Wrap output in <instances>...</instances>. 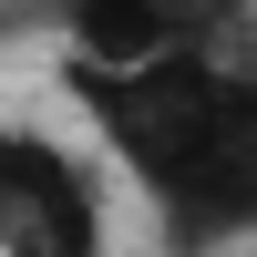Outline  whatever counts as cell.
<instances>
[{
    "mask_svg": "<svg viewBox=\"0 0 257 257\" xmlns=\"http://www.w3.org/2000/svg\"><path fill=\"white\" fill-rule=\"evenodd\" d=\"M247 257H257V247H247Z\"/></svg>",
    "mask_w": 257,
    "mask_h": 257,
    "instance_id": "3957f363",
    "label": "cell"
},
{
    "mask_svg": "<svg viewBox=\"0 0 257 257\" xmlns=\"http://www.w3.org/2000/svg\"><path fill=\"white\" fill-rule=\"evenodd\" d=\"M103 165L144 196L165 257L257 247V31L196 41L144 72H62Z\"/></svg>",
    "mask_w": 257,
    "mask_h": 257,
    "instance_id": "6da1fadb",
    "label": "cell"
},
{
    "mask_svg": "<svg viewBox=\"0 0 257 257\" xmlns=\"http://www.w3.org/2000/svg\"><path fill=\"white\" fill-rule=\"evenodd\" d=\"M0 257H113V165L0 113Z\"/></svg>",
    "mask_w": 257,
    "mask_h": 257,
    "instance_id": "7a4b0ae2",
    "label": "cell"
}]
</instances>
